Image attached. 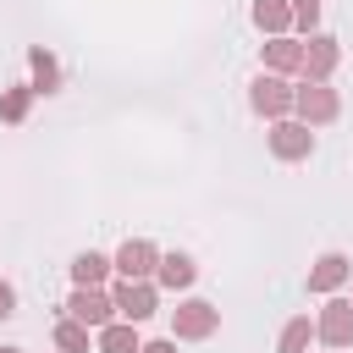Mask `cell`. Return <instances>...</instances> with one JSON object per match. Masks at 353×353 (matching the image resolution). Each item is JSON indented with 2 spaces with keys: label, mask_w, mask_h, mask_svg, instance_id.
<instances>
[{
  "label": "cell",
  "mask_w": 353,
  "mask_h": 353,
  "mask_svg": "<svg viewBox=\"0 0 353 353\" xmlns=\"http://www.w3.org/2000/svg\"><path fill=\"white\" fill-rule=\"evenodd\" d=\"M66 309H72V314H77L83 325H110V314H116V303H110V298H105L99 287H77Z\"/></svg>",
  "instance_id": "cell-1"
},
{
  "label": "cell",
  "mask_w": 353,
  "mask_h": 353,
  "mask_svg": "<svg viewBox=\"0 0 353 353\" xmlns=\"http://www.w3.org/2000/svg\"><path fill=\"white\" fill-rule=\"evenodd\" d=\"M110 303H116V314H127V320L138 325V320H149V314H154V287L127 281V287H116V298H110Z\"/></svg>",
  "instance_id": "cell-2"
},
{
  "label": "cell",
  "mask_w": 353,
  "mask_h": 353,
  "mask_svg": "<svg viewBox=\"0 0 353 353\" xmlns=\"http://www.w3.org/2000/svg\"><path fill=\"white\" fill-rule=\"evenodd\" d=\"M215 320H221V309H210L204 298H188V303L176 309V336H210Z\"/></svg>",
  "instance_id": "cell-3"
},
{
  "label": "cell",
  "mask_w": 353,
  "mask_h": 353,
  "mask_svg": "<svg viewBox=\"0 0 353 353\" xmlns=\"http://www.w3.org/2000/svg\"><path fill=\"white\" fill-rule=\"evenodd\" d=\"M320 342H331V347H342V342H353V303H325V314H320Z\"/></svg>",
  "instance_id": "cell-4"
},
{
  "label": "cell",
  "mask_w": 353,
  "mask_h": 353,
  "mask_svg": "<svg viewBox=\"0 0 353 353\" xmlns=\"http://www.w3.org/2000/svg\"><path fill=\"white\" fill-rule=\"evenodd\" d=\"M292 105H298L309 121H331V116H336V94H331L325 83H303V88L292 94Z\"/></svg>",
  "instance_id": "cell-5"
},
{
  "label": "cell",
  "mask_w": 353,
  "mask_h": 353,
  "mask_svg": "<svg viewBox=\"0 0 353 353\" xmlns=\"http://www.w3.org/2000/svg\"><path fill=\"white\" fill-rule=\"evenodd\" d=\"M336 66V39H309L303 50V83H325Z\"/></svg>",
  "instance_id": "cell-6"
},
{
  "label": "cell",
  "mask_w": 353,
  "mask_h": 353,
  "mask_svg": "<svg viewBox=\"0 0 353 353\" xmlns=\"http://www.w3.org/2000/svg\"><path fill=\"white\" fill-rule=\"evenodd\" d=\"M287 105H292V88H287L281 77H259V83H254V110H259V116H281Z\"/></svg>",
  "instance_id": "cell-7"
},
{
  "label": "cell",
  "mask_w": 353,
  "mask_h": 353,
  "mask_svg": "<svg viewBox=\"0 0 353 353\" xmlns=\"http://www.w3.org/2000/svg\"><path fill=\"white\" fill-rule=\"evenodd\" d=\"M149 265H154V248H149L143 237H132V243L116 254V270H121L127 281H143V276H149Z\"/></svg>",
  "instance_id": "cell-8"
},
{
  "label": "cell",
  "mask_w": 353,
  "mask_h": 353,
  "mask_svg": "<svg viewBox=\"0 0 353 353\" xmlns=\"http://www.w3.org/2000/svg\"><path fill=\"white\" fill-rule=\"evenodd\" d=\"M309 143H314V138H309V127H292V121H281V127L270 132V149H276L281 160H298V154H309Z\"/></svg>",
  "instance_id": "cell-9"
},
{
  "label": "cell",
  "mask_w": 353,
  "mask_h": 353,
  "mask_svg": "<svg viewBox=\"0 0 353 353\" xmlns=\"http://www.w3.org/2000/svg\"><path fill=\"white\" fill-rule=\"evenodd\" d=\"M347 281V259L342 254H325L314 270H309V292H331V287H342Z\"/></svg>",
  "instance_id": "cell-10"
},
{
  "label": "cell",
  "mask_w": 353,
  "mask_h": 353,
  "mask_svg": "<svg viewBox=\"0 0 353 353\" xmlns=\"http://www.w3.org/2000/svg\"><path fill=\"white\" fill-rule=\"evenodd\" d=\"M265 61H270L276 72H298V66H303V50H298L292 39H281V33H276V39L265 44Z\"/></svg>",
  "instance_id": "cell-11"
},
{
  "label": "cell",
  "mask_w": 353,
  "mask_h": 353,
  "mask_svg": "<svg viewBox=\"0 0 353 353\" xmlns=\"http://www.w3.org/2000/svg\"><path fill=\"white\" fill-rule=\"evenodd\" d=\"M105 270H110V259H105V254H77V265H72L77 287H99V281H105Z\"/></svg>",
  "instance_id": "cell-12"
},
{
  "label": "cell",
  "mask_w": 353,
  "mask_h": 353,
  "mask_svg": "<svg viewBox=\"0 0 353 353\" xmlns=\"http://www.w3.org/2000/svg\"><path fill=\"white\" fill-rule=\"evenodd\" d=\"M193 281V259L188 254H165L160 259V287H188Z\"/></svg>",
  "instance_id": "cell-13"
},
{
  "label": "cell",
  "mask_w": 353,
  "mask_h": 353,
  "mask_svg": "<svg viewBox=\"0 0 353 353\" xmlns=\"http://www.w3.org/2000/svg\"><path fill=\"white\" fill-rule=\"evenodd\" d=\"M99 347H105V353H138L132 320H127V325H99Z\"/></svg>",
  "instance_id": "cell-14"
},
{
  "label": "cell",
  "mask_w": 353,
  "mask_h": 353,
  "mask_svg": "<svg viewBox=\"0 0 353 353\" xmlns=\"http://www.w3.org/2000/svg\"><path fill=\"white\" fill-rule=\"evenodd\" d=\"M55 342H61V353H88V325L66 320V325H55Z\"/></svg>",
  "instance_id": "cell-15"
},
{
  "label": "cell",
  "mask_w": 353,
  "mask_h": 353,
  "mask_svg": "<svg viewBox=\"0 0 353 353\" xmlns=\"http://www.w3.org/2000/svg\"><path fill=\"white\" fill-rule=\"evenodd\" d=\"M254 22H259L265 33H281V28H287V6H281V0H259V6H254Z\"/></svg>",
  "instance_id": "cell-16"
},
{
  "label": "cell",
  "mask_w": 353,
  "mask_h": 353,
  "mask_svg": "<svg viewBox=\"0 0 353 353\" xmlns=\"http://www.w3.org/2000/svg\"><path fill=\"white\" fill-rule=\"evenodd\" d=\"M28 61H33V83H39V94H50V88H55V83H61V72H55V61H50V55H44V50H33V55H28Z\"/></svg>",
  "instance_id": "cell-17"
},
{
  "label": "cell",
  "mask_w": 353,
  "mask_h": 353,
  "mask_svg": "<svg viewBox=\"0 0 353 353\" xmlns=\"http://www.w3.org/2000/svg\"><path fill=\"white\" fill-rule=\"evenodd\" d=\"M303 347H309V320H292L281 331V353H303Z\"/></svg>",
  "instance_id": "cell-18"
},
{
  "label": "cell",
  "mask_w": 353,
  "mask_h": 353,
  "mask_svg": "<svg viewBox=\"0 0 353 353\" xmlns=\"http://www.w3.org/2000/svg\"><path fill=\"white\" fill-rule=\"evenodd\" d=\"M28 94H33V88H11L6 105H0V116H6V121H22V116H28Z\"/></svg>",
  "instance_id": "cell-19"
},
{
  "label": "cell",
  "mask_w": 353,
  "mask_h": 353,
  "mask_svg": "<svg viewBox=\"0 0 353 353\" xmlns=\"http://www.w3.org/2000/svg\"><path fill=\"white\" fill-rule=\"evenodd\" d=\"M292 17H298L303 28H314V22H320V0H292Z\"/></svg>",
  "instance_id": "cell-20"
},
{
  "label": "cell",
  "mask_w": 353,
  "mask_h": 353,
  "mask_svg": "<svg viewBox=\"0 0 353 353\" xmlns=\"http://www.w3.org/2000/svg\"><path fill=\"white\" fill-rule=\"evenodd\" d=\"M11 303H17V292H11V287H6V281H0V320H6V314H11Z\"/></svg>",
  "instance_id": "cell-21"
},
{
  "label": "cell",
  "mask_w": 353,
  "mask_h": 353,
  "mask_svg": "<svg viewBox=\"0 0 353 353\" xmlns=\"http://www.w3.org/2000/svg\"><path fill=\"white\" fill-rule=\"evenodd\" d=\"M138 353H176V342H143Z\"/></svg>",
  "instance_id": "cell-22"
},
{
  "label": "cell",
  "mask_w": 353,
  "mask_h": 353,
  "mask_svg": "<svg viewBox=\"0 0 353 353\" xmlns=\"http://www.w3.org/2000/svg\"><path fill=\"white\" fill-rule=\"evenodd\" d=\"M0 353H22V347H0Z\"/></svg>",
  "instance_id": "cell-23"
}]
</instances>
